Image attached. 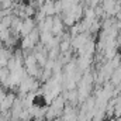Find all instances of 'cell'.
<instances>
[{
  "instance_id": "cell-1",
  "label": "cell",
  "mask_w": 121,
  "mask_h": 121,
  "mask_svg": "<svg viewBox=\"0 0 121 121\" xmlns=\"http://www.w3.org/2000/svg\"><path fill=\"white\" fill-rule=\"evenodd\" d=\"M35 27H37V23H35V20L32 17H28V18L23 20V27H21V31H20V37L21 38L27 37Z\"/></svg>"
},
{
  "instance_id": "cell-2",
  "label": "cell",
  "mask_w": 121,
  "mask_h": 121,
  "mask_svg": "<svg viewBox=\"0 0 121 121\" xmlns=\"http://www.w3.org/2000/svg\"><path fill=\"white\" fill-rule=\"evenodd\" d=\"M65 26H63V23H62V20H60V16H54V23H52V35L54 37H60L62 35V32L65 31L63 28Z\"/></svg>"
},
{
  "instance_id": "cell-3",
  "label": "cell",
  "mask_w": 121,
  "mask_h": 121,
  "mask_svg": "<svg viewBox=\"0 0 121 121\" xmlns=\"http://www.w3.org/2000/svg\"><path fill=\"white\" fill-rule=\"evenodd\" d=\"M13 56V51L7 49V48H0V68H7L9 59Z\"/></svg>"
},
{
  "instance_id": "cell-4",
  "label": "cell",
  "mask_w": 121,
  "mask_h": 121,
  "mask_svg": "<svg viewBox=\"0 0 121 121\" xmlns=\"http://www.w3.org/2000/svg\"><path fill=\"white\" fill-rule=\"evenodd\" d=\"M54 38L52 32H48V31H44V32H39V44H42L44 47L49 44V41Z\"/></svg>"
},
{
  "instance_id": "cell-5",
  "label": "cell",
  "mask_w": 121,
  "mask_h": 121,
  "mask_svg": "<svg viewBox=\"0 0 121 121\" xmlns=\"http://www.w3.org/2000/svg\"><path fill=\"white\" fill-rule=\"evenodd\" d=\"M68 51H72V47H70V41L69 39H62L59 42V52L60 54H65Z\"/></svg>"
},
{
  "instance_id": "cell-6",
  "label": "cell",
  "mask_w": 121,
  "mask_h": 121,
  "mask_svg": "<svg viewBox=\"0 0 121 121\" xmlns=\"http://www.w3.org/2000/svg\"><path fill=\"white\" fill-rule=\"evenodd\" d=\"M27 37H28V38L31 39V42H34L35 45H37V44L39 42V31L37 30V27H35L34 30L31 31V32L28 34V35H27Z\"/></svg>"
}]
</instances>
